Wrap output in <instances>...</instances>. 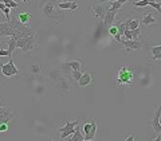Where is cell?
I'll return each mask as SVG.
<instances>
[{"instance_id": "obj_1", "label": "cell", "mask_w": 161, "mask_h": 141, "mask_svg": "<svg viewBox=\"0 0 161 141\" xmlns=\"http://www.w3.org/2000/svg\"><path fill=\"white\" fill-rule=\"evenodd\" d=\"M138 81L137 69L132 65H121L115 74V82L118 87H132Z\"/></svg>"}, {"instance_id": "obj_2", "label": "cell", "mask_w": 161, "mask_h": 141, "mask_svg": "<svg viewBox=\"0 0 161 141\" xmlns=\"http://www.w3.org/2000/svg\"><path fill=\"white\" fill-rule=\"evenodd\" d=\"M15 39H16V48H22L23 53H28L36 47V39H35V37L15 38Z\"/></svg>"}, {"instance_id": "obj_3", "label": "cell", "mask_w": 161, "mask_h": 141, "mask_svg": "<svg viewBox=\"0 0 161 141\" xmlns=\"http://www.w3.org/2000/svg\"><path fill=\"white\" fill-rule=\"evenodd\" d=\"M2 74L4 75L6 78H9V79H15V78H18L19 77V69L15 66V63H14V60L12 59H8V63L6 65H2Z\"/></svg>"}, {"instance_id": "obj_4", "label": "cell", "mask_w": 161, "mask_h": 141, "mask_svg": "<svg viewBox=\"0 0 161 141\" xmlns=\"http://www.w3.org/2000/svg\"><path fill=\"white\" fill-rule=\"evenodd\" d=\"M97 129H98V125H97V121H89V122H85L83 124V138L85 140H94L95 134H97Z\"/></svg>"}, {"instance_id": "obj_5", "label": "cell", "mask_w": 161, "mask_h": 141, "mask_svg": "<svg viewBox=\"0 0 161 141\" xmlns=\"http://www.w3.org/2000/svg\"><path fill=\"white\" fill-rule=\"evenodd\" d=\"M79 124V121L78 120H75V121H71V122H64V127L62 128H59V133H60V138L62 140H66L69 136H71L74 134L75 132V127Z\"/></svg>"}, {"instance_id": "obj_6", "label": "cell", "mask_w": 161, "mask_h": 141, "mask_svg": "<svg viewBox=\"0 0 161 141\" xmlns=\"http://www.w3.org/2000/svg\"><path fill=\"white\" fill-rule=\"evenodd\" d=\"M14 117V114L11 112L4 110L3 113H0V133H4L8 130V122Z\"/></svg>"}, {"instance_id": "obj_7", "label": "cell", "mask_w": 161, "mask_h": 141, "mask_svg": "<svg viewBox=\"0 0 161 141\" xmlns=\"http://www.w3.org/2000/svg\"><path fill=\"white\" fill-rule=\"evenodd\" d=\"M121 44H122V46L125 47V50H126V51H134V50H140L141 47L144 46L142 43L141 42H138V40H122L121 39V42H119Z\"/></svg>"}, {"instance_id": "obj_8", "label": "cell", "mask_w": 161, "mask_h": 141, "mask_svg": "<svg viewBox=\"0 0 161 141\" xmlns=\"http://www.w3.org/2000/svg\"><path fill=\"white\" fill-rule=\"evenodd\" d=\"M160 117H161V105L157 108V110H156L154 117H153L152 120H150V125L153 127L154 132L157 133V134H160V132H161V122H160Z\"/></svg>"}, {"instance_id": "obj_9", "label": "cell", "mask_w": 161, "mask_h": 141, "mask_svg": "<svg viewBox=\"0 0 161 141\" xmlns=\"http://www.w3.org/2000/svg\"><path fill=\"white\" fill-rule=\"evenodd\" d=\"M0 37H14V28L9 22H0Z\"/></svg>"}, {"instance_id": "obj_10", "label": "cell", "mask_w": 161, "mask_h": 141, "mask_svg": "<svg viewBox=\"0 0 161 141\" xmlns=\"http://www.w3.org/2000/svg\"><path fill=\"white\" fill-rule=\"evenodd\" d=\"M109 11V7L108 6H103V4H95V6H93V12L94 15L97 16L98 19L103 20L105 15H106V12Z\"/></svg>"}, {"instance_id": "obj_11", "label": "cell", "mask_w": 161, "mask_h": 141, "mask_svg": "<svg viewBox=\"0 0 161 141\" xmlns=\"http://www.w3.org/2000/svg\"><path fill=\"white\" fill-rule=\"evenodd\" d=\"M54 7H57V6H55V3H54V0H48V2L43 6V15H44V16L48 18V19L54 18L55 16Z\"/></svg>"}, {"instance_id": "obj_12", "label": "cell", "mask_w": 161, "mask_h": 141, "mask_svg": "<svg viewBox=\"0 0 161 141\" xmlns=\"http://www.w3.org/2000/svg\"><path fill=\"white\" fill-rule=\"evenodd\" d=\"M57 8L58 9H70V11L75 12L78 8V4H77V2H66V0H64V2H59L57 4Z\"/></svg>"}, {"instance_id": "obj_13", "label": "cell", "mask_w": 161, "mask_h": 141, "mask_svg": "<svg viewBox=\"0 0 161 141\" xmlns=\"http://www.w3.org/2000/svg\"><path fill=\"white\" fill-rule=\"evenodd\" d=\"M43 65H40L38 62H30L28 63V73L32 75H39L43 73Z\"/></svg>"}, {"instance_id": "obj_14", "label": "cell", "mask_w": 161, "mask_h": 141, "mask_svg": "<svg viewBox=\"0 0 161 141\" xmlns=\"http://www.w3.org/2000/svg\"><path fill=\"white\" fill-rule=\"evenodd\" d=\"M93 82V77H92V74L90 73H83L82 74V77H80V79L78 81V85L80 87H86L89 86L90 83Z\"/></svg>"}, {"instance_id": "obj_15", "label": "cell", "mask_w": 161, "mask_h": 141, "mask_svg": "<svg viewBox=\"0 0 161 141\" xmlns=\"http://www.w3.org/2000/svg\"><path fill=\"white\" fill-rule=\"evenodd\" d=\"M115 14H117V12H113V11H108V12H106V15H105V18H103V27L109 28V27L114 23V20H115Z\"/></svg>"}, {"instance_id": "obj_16", "label": "cell", "mask_w": 161, "mask_h": 141, "mask_svg": "<svg viewBox=\"0 0 161 141\" xmlns=\"http://www.w3.org/2000/svg\"><path fill=\"white\" fill-rule=\"evenodd\" d=\"M16 19H18L22 24H24V26H28V24L31 23V15H30L28 12H26V11H24V12H20V14L18 15Z\"/></svg>"}, {"instance_id": "obj_17", "label": "cell", "mask_w": 161, "mask_h": 141, "mask_svg": "<svg viewBox=\"0 0 161 141\" xmlns=\"http://www.w3.org/2000/svg\"><path fill=\"white\" fill-rule=\"evenodd\" d=\"M150 54H152V58H150V60L161 59V44H158V46H154V47L150 48Z\"/></svg>"}, {"instance_id": "obj_18", "label": "cell", "mask_w": 161, "mask_h": 141, "mask_svg": "<svg viewBox=\"0 0 161 141\" xmlns=\"http://www.w3.org/2000/svg\"><path fill=\"white\" fill-rule=\"evenodd\" d=\"M58 86H62V89L59 90V93H67L69 90H70V85H69V81L66 78H62V79H59L58 81V83H57V87Z\"/></svg>"}, {"instance_id": "obj_19", "label": "cell", "mask_w": 161, "mask_h": 141, "mask_svg": "<svg viewBox=\"0 0 161 141\" xmlns=\"http://www.w3.org/2000/svg\"><path fill=\"white\" fill-rule=\"evenodd\" d=\"M15 48H16V39H15L14 37H11V40L8 42V48H7V51H8V59H12V53L15 51Z\"/></svg>"}, {"instance_id": "obj_20", "label": "cell", "mask_w": 161, "mask_h": 141, "mask_svg": "<svg viewBox=\"0 0 161 141\" xmlns=\"http://www.w3.org/2000/svg\"><path fill=\"white\" fill-rule=\"evenodd\" d=\"M156 23V18L153 16L152 14H148L145 15V16L142 18V24L144 26H150V24H154Z\"/></svg>"}, {"instance_id": "obj_21", "label": "cell", "mask_w": 161, "mask_h": 141, "mask_svg": "<svg viewBox=\"0 0 161 141\" xmlns=\"http://www.w3.org/2000/svg\"><path fill=\"white\" fill-rule=\"evenodd\" d=\"M140 26V20L138 19H129L126 20V28L128 30H136Z\"/></svg>"}, {"instance_id": "obj_22", "label": "cell", "mask_w": 161, "mask_h": 141, "mask_svg": "<svg viewBox=\"0 0 161 141\" xmlns=\"http://www.w3.org/2000/svg\"><path fill=\"white\" fill-rule=\"evenodd\" d=\"M0 11L4 14V16H6V22H9L11 20V16H9V12H11V9L8 7H6V4L3 2H0Z\"/></svg>"}, {"instance_id": "obj_23", "label": "cell", "mask_w": 161, "mask_h": 141, "mask_svg": "<svg viewBox=\"0 0 161 141\" xmlns=\"http://www.w3.org/2000/svg\"><path fill=\"white\" fill-rule=\"evenodd\" d=\"M80 62L79 60H70V62L64 63V67H70L71 70H80Z\"/></svg>"}, {"instance_id": "obj_24", "label": "cell", "mask_w": 161, "mask_h": 141, "mask_svg": "<svg viewBox=\"0 0 161 141\" xmlns=\"http://www.w3.org/2000/svg\"><path fill=\"white\" fill-rule=\"evenodd\" d=\"M122 7V4L117 0H114V2H110V7H109V11H113V12H117L118 9Z\"/></svg>"}, {"instance_id": "obj_25", "label": "cell", "mask_w": 161, "mask_h": 141, "mask_svg": "<svg viewBox=\"0 0 161 141\" xmlns=\"http://www.w3.org/2000/svg\"><path fill=\"white\" fill-rule=\"evenodd\" d=\"M82 140H83V136H82V133H80L79 127L77 125V127H75L74 136H73V141H82Z\"/></svg>"}, {"instance_id": "obj_26", "label": "cell", "mask_w": 161, "mask_h": 141, "mask_svg": "<svg viewBox=\"0 0 161 141\" xmlns=\"http://www.w3.org/2000/svg\"><path fill=\"white\" fill-rule=\"evenodd\" d=\"M133 6L137 7V8H144V7H148L149 6V2H148V0H138V2H134L133 3Z\"/></svg>"}, {"instance_id": "obj_27", "label": "cell", "mask_w": 161, "mask_h": 141, "mask_svg": "<svg viewBox=\"0 0 161 141\" xmlns=\"http://www.w3.org/2000/svg\"><path fill=\"white\" fill-rule=\"evenodd\" d=\"M2 2L6 4V7H8L9 9L11 8H18V3L15 0H2Z\"/></svg>"}, {"instance_id": "obj_28", "label": "cell", "mask_w": 161, "mask_h": 141, "mask_svg": "<svg viewBox=\"0 0 161 141\" xmlns=\"http://www.w3.org/2000/svg\"><path fill=\"white\" fill-rule=\"evenodd\" d=\"M82 71H80V70H71V75H73V78L75 79V81H77V82H78V81L80 79V77H82Z\"/></svg>"}, {"instance_id": "obj_29", "label": "cell", "mask_w": 161, "mask_h": 141, "mask_svg": "<svg viewBox=\"0 0 161 141\" xmlns=\"http://www.w3.org/2000/svg\"><path fill=\"white\" fill-rule=\"evenodd\" d=\"M108 32H109L110 35H112V37H115V35L118 34V28H117V26H115V24L113 26V24H112V26H110V27L108 28Z\"/></svg>"}, {"instance_id": "obj_30", "label": "cell", "mask_w": 161, "mask_h": 141, "mask_svg": "<svg viewBox=\"0 0 161 141\" xmlns=\"http://www.w3.org/2000/svg\"><path fill=\"white\" fill-rule=\"evenodd\" d=\"M130 32H132L133 40H137L138 37H140V34H141V30H140V27H138V28H136V30H130Z\"/></svg>"}, {"instance_id": "obj_31", "label": "cell", "mask_w": 161, "mask_h": 141, "mask_svg": "<svg viewBox=\"0 0 161 141\" xmlns=\"http://www.w3.org/2000/svg\"><path fill=\"white\" fill-rule=\"evenodd\" d=\"M149 6H150V7H153V8L156 9V11H157V12H160V14H161V4H160V3H156V2H150V3H149Z\"/></svg>"}, {"instance_id": "obj_32", "label": "cell", "mask_w": 161, "mask_h": 141, "mask_svg": "<svg viewBox=\"0 0 161 141\" xmlns=\"http://www.w3.org/2000/svg\"><path fill=\"white\" fill-rule=\"evenodd\" d=\"M124 35H125V38H126L128 40H132L133 38H132V32H130V30H125V32H124Z\"/></svg>"}, {"instance_id": "obj_33", "label": "cell", "mask_w": 161, "mask_h": 141, "mask_svg": "<svg viewBox=\"0 0 161 141\" xmlns=\"http://www.w3.org/2000/svg\"><path fill=\"white\" fill-rule=\"evenodd\" d=\"M8 51L7 50H0V57H8Z\"/></svg>"}, {"instance_id": "obj_34", "label": "cell", "mask_w": 161, "mask_h": 141, "mask_svg": "<svg viewBox=\"0 0 161 141\" xmlns=\"http://www.w3.org/2000/svg\"><path fill=\"white\" fill-rule=\"evenodd\" d=\"M4 110H6V105H4L3 102H0V113H3Z\"/></svg>"}, {"instance_id": "obj_35", "label": "cell", "mask_w": 161, "mask_h": 141, "mask_svg": "<svg viewBox=\"0 0 161 141\" xmlns=\"http://www.w3.org/2000/svg\"><path fill=\"white\" fill-rule=\"evenodd\" d=\"M125 141H134V136H133V134H130L129 137H128L126 140H125Z\"/></svg>"}, {"instance_id": "obj_36", "label": "cell", "mask_w": 161, "mask_h": 141, "mask_svg": "<svg viewBox=\"0 0 161 141\" xmlns=\"http://www.w3.org/2000/svg\"><path fill=\"white\" fill-rule=\"evenodd\" d=\"M117 2H119V3H121V4H122V6H124V4L126 3V2H129V0H117Z\"/></svg>"}, {"instance_id": "obj_37", "label": "cell", "mask_w": 161, "mask_h": 141, "mask_svg": "<svg viewBox=\"0 0 161 141\" xmlns=\"http://www.w3.org/2000/svg\"><path fill=\"white\" fill-rule=\"evenodd\" d=\"M153 141H161V136L158 134V136H157V137H156V138H154Z\"/></svg>"}, {"instance_id": "obj_38", "label": "cell", "mask_w": 161, "mask_h": 141, "mask_svg": "<svg viewBox=\"0 0 161 141\" xmlns=\"http://www.w3.org/2000/svg\"><path fill=\"white\" fill-rule=\"evenodd\" d=\"M22 2H23L24 4H27V3H28V0H22Z\"/></svg>"}, {"instance_id": "obj_39", "label": "cell", "mask_w": 161, "mask_h": 141, "mask_svg": "<svg viewBox=\"0 0 161 141\" xmlns=\"http://www.w3.org/2000/svg\"><path fill=\"white\" fill-rule=\"evenodd\" d=\"M82 141H94V140H85V138H83Z\"/></svg>"}, {"instance_id": "obj_40", "label": "cell", "mask_w": 161, "mask_h": 141, "mask_svg": "<svg viewBox=\"0 0 161 141\" xmlns=\"http://www.w3.org/2000/svg\"><path fill=\"white\" fill-rule=\"evenodd\" d=\"M60 2H64V0H60Z\"/></svg>"}, {"instance_id": "obj_41", "label": "cell", "mask_w": 161, "mask_h": 141, "mask_svg": "<svg viewBox=\"0 0 161 141\" xmlns=\"http://www.w3.org/2000/svg\"><path fill=\"white\" fill-rule=\"evenodd\" d=\"M48 141H53V140H48Z\"/></svg>"}, {"instance_id": "obj_42", "label": "cell", "mask_w": 161, "mask_h": 141, "mask_svg": "<svg viewBox=\"0 0 161 141\" xmlns=\"http://www.w3.org/2000/svg\"><path fill=\"white\" fill-rule=\"evenodd\" d=\"M160 136H161V132H160Z\"/></svg>"}, {"instance_id": "obj_43", "label": "cell", "mask_w": 161, "mask_h": 141, "mask_svg": "<svg viewBox=\"0 0 161 141\" xmlns=\"http://www.w3.org/2000/svg\"><path fill=\"white\" fill-rule=\"evenodd\" d=\"M71 141H73V140H71Z\"/></svg>"}]
</instances>
